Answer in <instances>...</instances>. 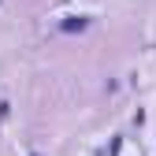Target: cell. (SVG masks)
I'll list each match as a JSON object with an SVG mask.
<instances>
[{
    "label": "cell",
    "instance_id": "1",
    "mask_svg": "<svg viewBox=\"0 0 156 156\" xmlns=\"http://www.w3.org/2000/svg\"><path fill=\"white\" fill-rule=\"evenodd\" d=\"M86 26H89V19H86V15H67L63 23H60V30H63V34H74V30H86Z\"/></svg>",
    "mask_w": 156,
    "mask_h": 156
}]
</instances>
